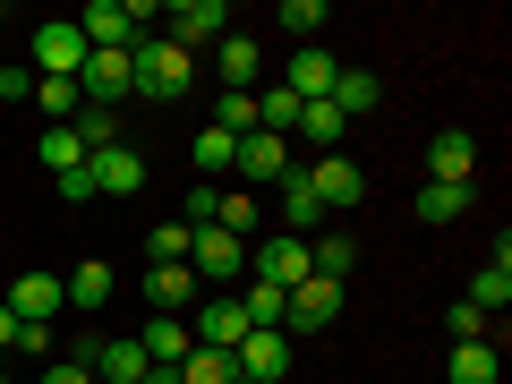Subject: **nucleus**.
<instances>
[{"mask_svg":"<svg viewBox=\"0 0 512 384\" xmlns=\"http://www.w3.org/2000/svg\"><path fill=\"white\" fill-rule=\"evenodd\" d=\"M188 77H197V60H188L180 43H163V35H146L128 52V94H146V103H180Z\"/></svg>","mask_w":512,"mask_h":384,"instance_id":"obj_1","label":"nucleus"},{"mask_svg":"<svg viewBox=\"0 0 512 384\" xmlns=\"http://www.w3.org/2000/svg\"><path fill=\"white\" fill-rule=\"evenodd\" d=\"M188 274H197L205 291H231V282L248 274V239H231V231H214V222H197V231H188Z\"/></svg>","mask_w":512,"mask_h":384,"instance_id":"obj_2","label":"nucleus"},{"mask_svg":"<svg viewBox=\"0 0 512 384\" xmlns=\"http://www.w3.org/2000/svg\"><path fill=\"white\" fill-rule=\"evenodd\" d=\"M248 282H274V291H299V282H308V239H291V231L256 239V248H248Z\"/></svg>","mask_w":512,"mask_h":384,"instance_id":"obj_3","label":"nucleus"},{"mask_svg":"<svg viewBox=\"0 0 512 384\" xmlns=\"http://www.w3.org/2000/svg\"><path fill=\"white\" fill-rule=\"evenodd\" d=\"M231 35V9L222 0H180V9H163V43H180L188 60H197V43H222Z\"/></svg>","mask_w":512,"mask_h":384,"instance_id":"obj_4","label":"nucleus"},{"mask_svg":"<svg viewBox=\"0 0 512 384\" xmlns=\"http://www.w3.org/2000/svg\"><path fill=\"white\" fill-rule=\"evenodd\" d=\"M333 316H342V282H325V274H308L291 299H282V333H291V342L299 333H325Z\"/></svg>","mask_w":512,"mask_h":384,"instance_id":"obj_5","label":"nucleus"},{"mask_svg":"<svg viewBox=\"0 0 512 384\" xmlns=\"http://www.w3.org/2000/svg\"><path fill=\"white\" fill-rule=\"evenodd\" d=\"M188 333H197V350H239L248 342V316H239L231 291H205L197 308H188Z\"/></svg>","mask_w":512,"mask_h":384,"instance_id":"obj_6","label":"nucleus"},{"mask_svg":"<svg viewBox=\"0 0 512 384\" xmlns=\"http://www.w3.org/2000/svg\"><path fill=\"white\" fill-rule=\"evenodd\" d=\"M239 180H248V188H282V180H291V137H274V128H256V137H239Z\"/></svg>","mask_w":512,"mask_h":384,"instance_id":"obj_7","label":"nucleus"},{"mask_svg":"<svg viewBox=\"0 0 512 384\" xmlns=\"http://www.w3.org/2000/svg\"><path fill=\"white\" fill-rule=\"evenodd\" d=\"M299 171H308V188H316V205H325V214H342V205L367 197V171L350 163V154H316V163H299Z\"/></svg>","mask_w":512,"mask_h":384,"instance_id":"obj_8","label":"nucleus"},{"mask_svg":"<svg viewBox=\"0 0 512 384\" xmlns=\"http://www.w3.org/2000/svg\"><path fill=\"white\" fill-rule=\"evenodd\" d=\"M77 69H86V35H77V18L35 26V77H77Z\"/></svg>","mask_w":512,"mask_h":384,"instance_id":"obj_9","label":"nucleus"},{"mask_svg":"<svg viewBox=\"0 0 512 384\" xmlns=\"http://www.w3.org/2000/svg\"><path fill=\"white\" fill-rule=\"evenodd\" d=\"M86 171H94V197H137V188H146V154H137V146L86 154Z\"/></svg>","mask_w":512,"mask_h":384,"instance_id":"obj_10","label":"nucleus"},{"mask_svg":"<svg viewBox=\"0 0 512 384\" xmlns=\"http://www.w3.org/2000/svg\"><path fill=\"white\" fill-rule=\"evenodd\" d=\"M470 171H478V137H470V128H436V146H427V180L470 188Z\"/></svg>","mask_w":512,"mask_h":384,"instance_id":"obj_11","label":"nucleus"},{"mask_svg":"<svg viewBox=\"0 0 512 384\" xmlns=\"http://www.w3.org/2000/svg\"><path fill=\"white\" fill-rule=\"evenodd\" d=\"M0 308L18 316V325H52V316L69 308V291H60V274H18V291L0 299Z\"/></svg>","mask_w":512,"mask_h":384,"instance_id":"obj_12","label":"nucleus"},{"mask_svg":"<svg viewBox=\"0 0 512 384\" xmlns=\"http://www.w3.org/2000/svg\"><path fill=\"white\" fill-rule=\"evenodd\" d=\"M333 77H342V60L308 43V52H291V77H282V94H291V103H325V94H333Z\"/></svg>","mask_w":512,"mask_h":384,"instance_id":"obj_13","label":"nucleus"},{"mask_svg":"<svg viewBox=\"0 0 512 384\" xmlns=\"http://www.w3.org/2000/svg\"><path fill=\"white\" fill-rule=\"evenodd\" d=\"M146 299H154V316H188L205 299V282L188 265H146Z\"/></svg>","mask_w":512,"mask_h":384,"instance_id":"obj_14","label":"nucleus"},{"mask_svg":"<svg viewBox=\"0 0 512 384\" xmlns=\"http://www.w3.org/2000/svg\"><path fill=\"white\" fill-rule=\"evenodd\" d=\"M231 359H239V376H256V384H282V376H291V333H248V342H239Z\"/></svg>","mask_w":512,"mask_h":384,"instance_id":"obj_15","label":"nucleus"},{"mask_svg":"<svg viewBox=\"0 0 512 384\" xmlns=\"http://www.w3.org/2000/svg\"><path fill=\"white\" fill-rule=\"evenodd\" d=\"M222 60V94H256V77H265V52H256V35H222L214 43Z\"/></svg>","mask_w":512,"mask_h":384,"instance_id":"obj_16","label":"nucleus"},{"mask_svg":"<svg viewBox=\"0 0 512 384\" xmlns=\"http://www.w3.org/2000/svg\"><path fill=\"white\" fill-rule=\"evenodd\" d=\"M308 274H325V282H342V291H350V274H359V239H350V231L308 239Z\"/></svg>","mask_w":512,"mask_h":384,"instance_id":"obj_17","label":"nucleus"},{"mask_svg":"<svg viewBox=\"0 0 512 384\" xmlns=\"http://www.w3.org/2000/svg\"><path fill=\"white\" fill-rule=\"evenodd\" d=\"M137 350H146L154 367H180L188 350H197V333H188V316H154V325L137 333Z\"/></svg>","mask_w":512,"mask_h":384,"instance_id":"obj_18","label":"nucleus"},{"mask_svg":"<svg viewBox=\"0 0 512 384\" xmlns=\"http://www.w3.org/2000/svg\"><path fill=\"white\" fill-rule=\"evenodd\" d=\"M333 111H342V120H367V111L384 103V86H376V69H342L333 77V94H325Z\"/></svg>","mask_w":512,"mask_h":384,"instance_id":"obj_19","label":"nucleus"},{"mask_svg":"<svg viewBox=\"0 0 512 384\" xmlns=\"http://www.w3.org/2000/svg\"><path fill=\"white\" fill-rule=\"evenodd\" d=\"M146 350H137V342H94V384H137V376H146Z\"/></svg>","mask_w":512,"mask_h":384,"instance_id":"obj_20","label":"nucleus"},{"mask_svg":"<svg viewBox=\"0 0 512 384\" xmlns=\"http://www.w3.org/2000/svg\"><path fill=\"white\" fill-rule=\"evenodd\" d=\"M282 214H291V239H308V231H325V205H316V188H308V171H291V180H282Z\"/></svg>","mask_w":512,"mask_h":384,"instance_id":"obj_21","label":"nucleus"},{"mask_svg":"<svg viewBox=\"0 0 512 384\" xmlns=\"http://www.w3.org/2000/svg\"><path fill=\"white\" fill-rule=\"evenodd\" d=\"M291 128H299V137H308L316 154H342V128H350V120H342V111H333V103H299V120H291Z\"/></svg>","mask_w":512,"mask_h":384,"instance_id":"obj_22","label":"nucleus"},{"mask_svg":"<svg viewBox=\"0 0 512 384\" xmlns=\"http://www.w3.org/2000/svg\"><path fill=\"white\" fill-rule=\"evenodd\" d=\"M35 111H43L52 128H69L77 111H86V94H77V77H35Z\"/></svg>","mask_w":512,"mask_h":384,"instance_id":"obj_23","label":"nucleus"},{"mask_svg":"<svg viewBox=\"0 0 512 384\" xmlns=\"http://www.w3.org/2000/svg\"><path fill=\"white\" fill-rule=\"evenodd\" d=\"M444 384H495V342H453Z\"/></svg>","mask_w":512,"mask_h":384,"instance_id":"obj_24","label":"nucleus"},{"mask_svg":"<svg viewBox=\"0 0 512 384\" xmlns=\"http://www.w3.org/2000/svg\"><path fill=\"white\" fill-rule=\"evenodd\" d=\"M60 291H69V308H103V299H111V265H103V256H86L77 274H60Z\"/></svg>","mask_w":512,"mask_h":384,"instance_id":"obj_25","label":"nucleus"},{"mask_svg":"<svg viewBox=\"0 0 512 384\" xmlns=\"http://www.w3.org/2000/svg\"><path fill=\"white\" fill-rule=\"evenodd\" d=\"M470 308H478V316H504V308H512V265H478Z\"/></svg>","mask_w":512,"mask_h":384,"instance_id":"obj_26","label":"nucleus"},{"mask_svg":"<svg viewBox=\"0 0 512 384\" xmlns=\"http://www.w3.org/2000/svg\"><path fill=\"white\" fill-rule=\"evenodd\" d=\"M69 137H77V146H86V154H103V146H120V111H77V120H69Z\"/></svg>","mask_w":512,"mask_h":384,"instance_id":"obj_27","label":"nucleus"},{"mask_svg":"<svg viewBox=\"0 0 512 384\" xmlns=\"http://www.w3.org/2000/svg\"><path fill=\"white\" fill-rule=\"evenodd\" d=\"M188 231H197V222H154L146 231V265H188Z\"/></svg>","mask_w":512,"mask_h":384,"instance_id":"obj_28","label":"nucleus"},{"mask_svg":"<svg viewBox=\"0 0 512 384\" xmlns=\"http://www.w3.org/2000/svg\"><path fill=\"white\" fill-rule=\"evenodd\" d=\"M231 163H239V137H222V128H197V171H205V180L222 188V171H231Z\"/></svg>","mask_w":512,"mask_h":384,"instance_id":"obj_29","label":"nucleus"},{"mask_svg":"<svg viewBox=\"0 0 512 384\" xmlns=\"http://www.w3.org/2000/svg\"><path fill=\"white\" fill-rule=\"evenodd\" d=\"M461 214H470V188H444V180L419 188V222H461Z\"/></svg>","mask_w":512,"mask_h":384,"instance_id":"obj_30","label":"nucleus"},{"mask_svg":"<svg viewBox=\"0 0 512 384\" xmlns=\"http://www.w3.org/2000/svg\"><path fill=\"white\" fill-rule=\"evenodd\" d=\"M231 376H239L231 350H188L180 359V384H231Z\"/></svg>","mask_w":512,"mask_h":384,"instance_id":"obj_31","label":"nucleus"},{"mask_svg":"<svg viewBox=\"0 0 512 384\" xmlns=\"http://www.w3.org/2000/svg\"><path fill=\"white\" fill-rule=\"evenodd\" d=\"M35 163H52V180H60V171H77V163H86V146H77L69 128H43V137H35Z\"/></svg>","mask_w":512,"mask_h":384,"instance_id":"obj_32","label":"nucleus"},{"mask_svg":"<svg viewBox=\"0 0 512 384\" xmlns=\"http://www.w3.org/2000/svg\"><path fill=\"white\" fill-rule=\"evenodd\" d=\"M214 231H256V197H248V188H222V205H214Z\"/></svg>","mask_w":512,"mask_h":384,"instance_id":"obj_33","label":"nucleus"},{"mask_svg":"<svg viewBox=\"0 0 512 384\" xmlns=\"http://www.w3.org/2000/svg\"><path fill=\"white\" fill-rule=\"evenodd\" d=\"M35 384H94V342H77L69 359H52V367L35 376Z\"/></svg>","mask_w":512,"mask_h":384,"instance_id":"obj_34","label":"nucleus"},{"mask_svg":"<svg viewBox=\"0 0 512 384\" xmlns=\"http://www.w3.org/2000/svg\"><path fill=\"white\" fill-rule=\"evenodd\" d=\"M487 325H495V316H478L470 299H453V308H444V333H453V342H487Z\"/></svg>","mask_w":512,"mask_h":384,"instance_id":"obj_35","label":"nucleus"},{"mask_svg":"<svg viewBox=\"0 0 512 384\" xmlns=\"http://www.w3.org/2000/svg\"><path fill=\"white\" fill-rule=\"evenodd\" d=\"M222 137H256V94H222Z\"/></svg>","mask_w":512,"mask_h":384,"instance_id":"obj_36","label":"nucleus"},{"mask_svg":"<svg viewBox=\"0 0 512 384\" xmlns=\"http://www.w3.org/2000/svg\"><path fill=\"white\" fill-rule=\"evenodd\" d=\"M282 26H291V35H316V26H325V0H282Z\"/></svg>","mask_w":512,"mask_h":384,"instance_id":"obj_37","label":"nucleus"},{"mask_svg":"<svg viewBox=\"0 0 512 384\" xmlns=\"http://www.w3.org/2000/svg\"><path fill=\"white\" fill-rule=\"evenodd\" d=\"M52 188H60V205H86V197H94V171H86V163H77V171H60V180H52Z\"/></svg>","mask_w":512,"mask_h":384,"instance_id":"obj_38","label":"nucleus"},{"mask_svg":"<svg viewBox=\"0 0 512 384\" xmlns=\"http://www.w3.org/2000/svg\"><path fill=\"white\" fill-rule=\"evenodd\" d=\"M214 205H222V188L197 180V188H188V214H180V222H214Z\"/></svg>","mask_w":512,"mask_h":384,"instance_id":"obj_39","label":"nucleus"},{"mask_svg":"<svg viewBox=\"0 0 512 384\" xmlns=\"http://www.w3.org/2000/svg\"><path fill=\"white\" fill-rule=\"evenodd\" d=\"M0 103H35V69H0Z\"/></svg>","mask_w":512,"mask_h":384,"instance_id":"obj_40","label":"nucleus"},{"mask_svg":"<svg viewBox=\"0 0 512 384\" xmlns=\"http://www.w3.org/2000/svg\"><path fill=\"white\" fill-rule=\"evenodd\" d=\"M18 359H52V325H18Z\"/></svg>","mask_w":512,"mask_h":384,"instance_id":"obj_41","label":"nucleus"},{"mask_svg":"<svg viewBox=\"0 0 512 384\" xmlns=\"http://www.w3.org/2000/svg\"><path fill=\"white\" fill-rule=\"evenodd\" d=\"M0 350H18V316L9 308H0Z\"/></svg>","mask_w":512,"mask_h":384,"instance_id":"obj_42","label":"nucleus"},{"mask_svg":"<svg viewBox=\"0 0 512 384\" xmlns=\"http://www.w3.org/2000/svg\"><path fill=\"white\" fill-rule=\"evenodd\" d=\"M137 384H180V367H146V376H137Z\"/></svg>","mask_w":512,"mask_h":384,"instance_id":"obj_43","label":"nucleus"},{"mask_svg":"<svg viewBox=\"0 0 512 384\" xmlns=\"http://www.w3.org/2000/svg\"><path fill=\"white\" fill-rule=\"evenodd\" d=\"M231 384H256V376H231Z\"/></svg>","mask_w":512,"mask_h":384,"instance_id":"obj_44","label":"nucleus"},{"mask_svg":"<svg viewBox=\"0 0 512 384\" xmlns=\"http://www.w3.org/2000/svg\"><path fill=\"white\" fill-rule=\"evenodd\" d=\"M0 18H9V9H0Z\"/></svg>","mask_w":512,"mask_h":384,"instance_id":"obj_45","label":"nucleus"},{"mask_svg":"<svg viewBox=\"0 0 512 384\" xmlns=\"http://www.w3.org/2000/svg\"><path fill=\"white\" fill-rule=\"evenodd\" d=\"M0 111H9V103H0Z\"/></svg>","mask_w":512,"mask_h":384,"instance_id":"obj_46","label":"nucleus"},{"mask_svg":"<svg viewBox=\"0 0 512 384\" xmlns=\"http://www.w3.org/2000/svg\"><path fill=\"white\" fill-rule=\"evenodd\" d=\"M0 384H9V376H0Z\"/></svg>","mask_w":512,"mask_h":384,"instance_id":"obj_47","label":"nucleus"}]
</instances>
